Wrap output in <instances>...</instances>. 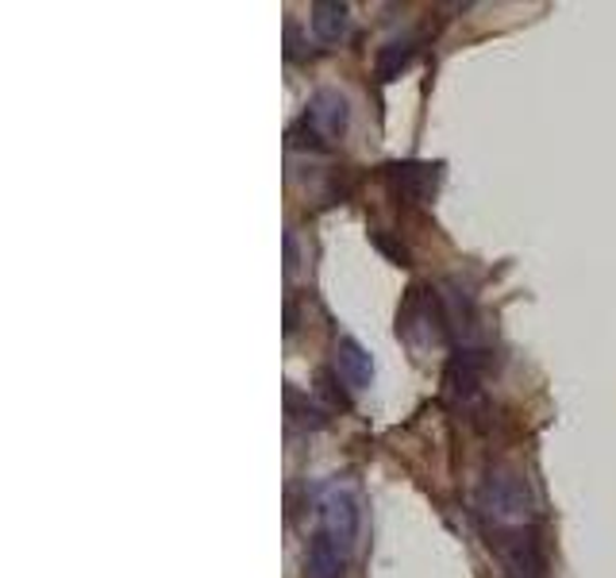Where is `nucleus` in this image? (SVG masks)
<instances>
[{
  "label": "nucleus",
  "instance_id": "nucleus-1",
  "mask_svg": "<svg viewBox=\"0 0 616 578\" xmlns=\"http://www.w3.org/2000/svg\"><path fill=\"white\" fill-rule=\"evenodd\" d=\"M478 520L481 528H516V525H536V498L532 486L524 478V470L508 467V463H493L486 467L478 482Z\"/></svg>",
  "mask_w": 616,
  "mask_h": 578
},
{
  "label": "nucleus",
  "instance_id": "nucleus-2",
  "mask_svg": "<svg viewBox=\"0 0 616 578\" xmlns=\"http://www.w3.org/2000/svg\"><path fill=\"white\" fill-rule=\"evenodd\" d=\"M398 336L413 351L443 348L451 340L448 309H443V298L431 286H413L405 293L398 309Z\"/></svg>",
  "mask_w": 616,
  "mask_h": 578
},
{
  "label": "nucleus",
  "instance_id": "nucleus-3",
  "mask_svg": "<svg viewBox=\"0 0 616 578\" xmlns=\"http://www.w3.org/2000/svg\"><path fill=\"white\" fill-rule=\"evenodd\" d=\"M320 505V532L331 536L347 555L355 552L359 532H363V498L347 478H331L316 498Z\"/></svg>",
  "mask_w": 616,
  "mask_h": 578
},
{
  "label": "nucleus",
  "instance_id": "nucleus-4",
  "mask_svg": "<svg viewBox=\"0 0 616 578\" xmlns=\"http://www.w3.org/2000/svg\"><path fill=\"white\" fill-rule=\"evenodd\" d=\"M490 370V348L486 343H455L443 370V398L458 409H470L481 398V382Z\"/></svg>",
  "mask_w": 616,
  "mask_h": 578
},
{
  "label": "nucleus",
  "instance_id": "nucleus-5",
  "mask_svg": "<svg viewBox=\"0 0 616 578\" xmlns=\"http://www.w3.org/2000/svg\"><path fill=\"white\" fill-rule=\"evenodd\" d=\"M381 174H386L389 193L401 204H424L436 197L443 166L439 162H389V166H381Z\"/></svg>",
  "mask_w": 616,
  "mask_h": 578
},
{
  "label": "nucleus",
  "instance_id": "nucleus-6",
  "mask_svg": "<svg viewBox=\"0 0 616 578\" xmlns=\"http://www.w3.org/2000/svg\"><path fill=\"white\" fill-rule=\"evenodd\" d=\"M304 120H309V128H313L324 143H336V139H343L347 128H351V101H347L339 89H316L309 109H304Z\"/></svg>",
  "mask_w": 616,
  "mask_h": 578
},
{
  "label": "nucleus",
  "instance_id": "nucleus-7",
  "mask_svg": "<svg viewBox=\"0 0 616 578\" xmlns=\"http://www.w3.org/2000/svg\"><path fill=\"white\" fill-rule=\"evenodd\" d=\"M336 378L351 390H366L374 382V355L355 336H339L336 340Z\"/></svg>",
  "mask_w": 616,
  "mask_h": 578
},
{
  "label": "nucleus",
  "instance_id": "nucleus-8",
  "mask_svg": "<svg viewBox=\"0 0 616 578\" xmlns=\"http://www.w3.org/2000/svg\"><path fill=\"white\" fill-rule=\"evenodd\" d=\"M351 567V555L331 540V536L316 532L309 540V552H304V578H347Z\"/></svg>",
  "mask_w": 616,
  "mask_h": 578
},
{
  "label": "nucleus",
  "instance_id": "nucleus-9",
  "mask_svg": "<svg viewBox=\"0 0 616 578\" xmlns=\"http://www.w3.org/2000/svg\"><path fill=\"white\" fill-rule=\"evenodd\" d=\"M309 24H313V35L320 43L336 47L351 32V9L339 4V0H316L313 9H309Z\"/></svg>",
  "mask_w": 616,
  "mask_h": 578
},
{
  "label": "nucleus",
  "instance_id": "nucleus-10",
  "mask_svg": "<svg viewBox=\"0 0 616 578\" xmlns=\"http://www.w3.org/2000/svg\"><path fill=\"white\" fill-rule=\"evenodd\" d=\"M416 59V39L413 35H401V39H389L386 47L374 59V70H378V81H393L401 70H408V62Z\"/></svg>",
  "mask_w": 616,
  "mask_h": 578
},
{
  "label": "nucleus",
  "instance_id": "nucleus-11",
  "mask_svg": "<svg viewBox=\"0 0 616 578\" xmlns=\"http://www.w3.org/2000/svg\"><path fill=\"white\" fill-rule=\"evenodd\" d=\"M286 405H289V417L293 420H301V425H309V428H324V413L309 398H304V405H301V393H297L293 386L286 390Z\"/></svg>",
  "mask_w": 616,
  "mask_h": 578
},
{
  "label": "nucleus",
  "instance_id": "nucleus-12",
  "mask_svg": "<svg viewBox=\"0 0 616 578\" xmlns=\"http://www.w3.org/2000/svg\"><path fill=\"white\" fill-rule=\"evenodd\" d=\"M370 239H374V247H378L381 255H389L398 266H408V247H405V243H398V239H389L386 231H370Z\"/></svg>",
  "mask_w": 616,
  "mask_h": 578
}]
</instances>
